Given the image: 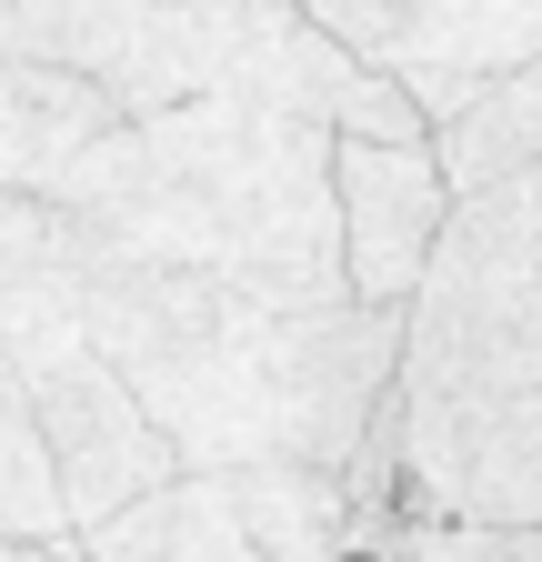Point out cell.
I'll list each match as a JSON object with an SVG mask.
<instances>
[{"mask_svg": "<svg viewBox=\"0 0 542 562\" xmlns=\"http://www.w3.org/2000/svg\"><path fill=\"white\" fill-rule=\"evenodd\" d=\"M542 392V171L452 201V232L402 312V412Z\"/></svg>", "mask_w": 542, "mask_h": 562, "instance_id": "cell-3", "label": "cell"}, {"mask_svg": "<svg viewBox=\"0 0 542 562\" xmlns=\"http://www.w3.org/2000/svg\"><path fill=\"white\" fill-rule=\"evenodd\" d=\"M331 201H342V281L372 312H413L422 271L452 232V181L432 140H342L331 151Z\"/></svg>", "mask_w": 542, "mask_h": 562, "instance_id": "cell-9", "label": "cell"}, {"mask_svg": "<svg viewBox=\"0 0 542 562\" xmlns=\"http://www.w3.org/2000/svg\"><path fill=\"white\" fill-rule=\"evenodd\" d=\"M0 60L81 70L121 121H151L222 81V0H0Z\"/></svg>", "mask_w": 542, "mask_h": 562, "instance_id": "cell-4", "label": "cell"}, {"mask_svg": "<svg viewBox=\"0 0 542 562\" xmlns=\"http://www.w3.org/2000/svg\"><path fill=\"white\" fill-rule=\"evenodd\" d=\"M212 91L312 121L331 140H432V121L372 60H352L302 0H222V81Z\"/></svg>", "mask_w": 542, "mask_h": 562, "instance_id": "cell-6", "label": "cell"}, {"mask_svg": "<svg viewBox=\"0 0 542 562\" xmlns=\"http://www.w3.org/2000/svg\"><path fill=\"white\" fill-rule=\"evenodd\" d=\"M111 131H121V111L81 70L0 60V201H60V181H71Z\"/></svg>", "mask_w": 542, "mask_h": 562, "instance_id": "cell-11", "label": "cell"}, {"mask_svg": "<svg viewBox=\"0 0 542 562\" xmlns=\"http://www.w3.org/2000/svg\"><path fill=\"white\" fill-rule=\"evenodd\" d=\"M402 513L542 532V392L472 402V412H402Z\"/></svg>", "mask_w": 542, "mask_h": 562, "instance_id": "cell-8", "label": "cell"}, {"mask_svg": "<svg viewBox=\"0 0 542 562\" xmlns=\"http://www.w3.org/2000/svg\"><path fill=\"white\" fill-rule=\"evenodd\" d=\"M81 331L131 382V402L161 422L181 472L212 482L261 462L352 482L402 392V312L372 302H282L191 271L101 261Z\"/></svg>", "mask_w": 542, "mask_h": 562, "instance_id": "cell-1", "label": "cell"}, {"mask_svg": "<svg viewBox=\"0 0 542 562\" xmlns=\"http://www.w3.org/2000/svg\"><path fill=\"white\" fill-rule=\"evenodd\" d=\"M41 442H50V472H60V503H71V532H101L111 513L151 503L161 482H181V452L161 442V422L131 402V382L81 341H60L50 362L21 382Z\"/></svg>", "mask_w": 542, "mask_h": 562, "instance_id": "cell-7", "label": "cell"}, {"mask_svg": "<svg viewBox=\"0 0 542 562\" xmlns=\"http://www.w3.org/2000/svg\"><path fill=\"white\" fill-rule=\"evenodd\" d=\"M0 542H81L71 503H60V472H50V442L21 392H0Z\"/></svg>", "mask_w": 542, "mask_h": 562, "instance_id": "cell-15", "label": "cell"}, {"mask_svg": "<svg viewBox=\"0 0 542 562\" xmlns=\"http://www.w3.org/2000/svg\"><path fill=\"white\" fill-rule=\"evenodd\" d=\"M81 562H271V552L232 513V482L181 472V482L151 492V503H131L101 532H81Z\"/></svg>", "mask_w": 542, "mask_h": 562, "instance_id": "cell-12", "label": "cell"}, {"mask_svg": "<svg viewBox=\"0 0 542 562\" xmlns=\"http://www.w3.org/2000/svg\"><path fill=\"white\" fill-rule=\"evenodd\" d=\"M0 562H81V542H0Z\"/></svg>", "mask_w": 542, "mask_h": 562, "instance_id": "cell-16", "label": "cell"}, {"mask_svg": "<svg viewBox=\"0 0 542 562\" xmlns=\"http://www.w3.org/2000/svg\"><path fill=\"white\" fill-rule=\"evenodd\" d=\"M432 161H442L452 201L503 191V181L542 171V60H532V70H512V81H493L462 121H442V131H432Z\"/></svg>", "mask_w": 542, "mask_h": 562, "instance_id": "cell-14", "label": "cell"}, {"mask_svg": "<svg viewBox=\"0 0 542 562\" xmlns=\"http://www.w3.org/2000/svg\"><path fill=\"white\" fill-rule=\"evenodd\" d=\"M232 513L271 562H352V482L342 472H302V462H261L232 472Z\"/></svg>", "mask_w": 542, "mask_h": 562, "instance_id": "cell-13", "label": "cell"}, {"mask_svg": "<svg viewBox=\"0 0 542 562\" xmlns=\"http://www.w3.org/2000/svg\"><path fill=\"white\" fill-rule=\"evenodd\" d=\"M331 151L342 140L312 121L201 91L181 111L121 121L60 181V211L111 261H142V271H191V281H232V292H282V302H352Z\"/></svg>", "mask_w": 542, "mask_h": 562, "instance_id": "cell-2", "label": "cell"}, {"mask_svg": "<svg viewBox=\"0 0 542 562\" xmlns=\"http://www.w3.org/2000/svg\"><path fill=\"white\" fill-rule=\"evenodd\" d=\"M302 11L352 60H372L432 131L542 60V0H302Z\"/></svg>", "mask_w": 542, "mask_h": 562, "instance_id": "cell-5", "label": "cell"}, {"mask_svg": "<svg viewBox=\"0 0 542 562\" xmlns=\"http://www.w3.org/2000/svg\"><path fill=\"white\" fill-rule=\"evenodd\" d=\"M101 241L60 201H0V392H21L60 341H81Z\"/></svg>", "mask_w": 542, "mask_h": 562, "instance_id": "cell-10", "label": "cell"}]
</instances>
